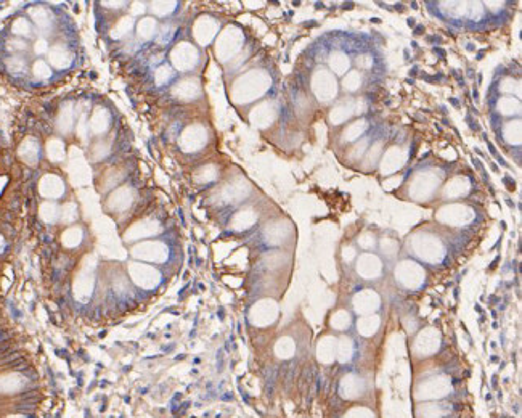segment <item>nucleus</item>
Instances as JSON below:
<instances>
[{"label":"nucleus","mask_w":522,"mask_h":418,"mask_svg":"<svg viewBox=\"0 0 522 418\" xmlns=\"http://www.w3.org/2000/svg\"><path fill=\"white\" fill-rule=\"evenodd\" d=\"M130 205H132V190L129 187L118 188L108 200V208L116 212L126 211Z\"/></svg>","instance_id":"nucleus-1"},{"label":"nucleus","mask_w":522,"mask_h":418,"mask_svg":"<svg viewBox=\"0 0 522 418\" xmlns=\"http://www.w3.org/2000/svg\"><path fill=\"white\" fill-rule=\"evenodd\" d=\"M39 190L45 198H58V197L63 195L65 187H63V182H61L60 177L45 176V177H42V180H40V183H39Z\"/></svg>","instance_id":"nucleus-2"},{"label":"nucleus","mask_w":522,"mask_h":418,"mask_svg":"<svg viewBox=\"0 0 522 418\" xmlns=\"http://www.w3.org/2000/svg\"><path fill=\"white\" fill-rule=\"evenodd\" d=\"M109 122H111V116L108 111L105 108H97L94 111V116L90 119V127L97 135H100V134H105L109 129Z\"/></svg>","instance_id":"nucleus-3"},{"label":"nucleus","mask_w":522,"mask_h":418,"mask_svg":"<svg viewBox=\"0 0 522 418\" xmlns=\"http://www.w3.org/2000/svg\"><path fill=\"white\" fill-rule=\"evenodd\" d=\"M50 61H52L56 68H66L71 63V53L63 45H56L52 52H50Z\"/></svg>","instance_id":"nucleus-4"},{"label":"nucleus","mask_w":522,"mask_h":418,"mask_svg":"<svg viewBox=\"0 0 522 418\" xmlns=\"http://www.w3.org/2000/svg\"><path fill=\"white\" fill-rule=\"evenodd\" d=\"M19 155H21L24 158V161L29 162V164H36L37 162V144L31 138L26 140L21 145V148H19Z\"/></svg>","instance_id":"nucleus-5"},{"label":"nucleus","mask_w":522,"mask_h":418,"mask_svg":"<svg viewBox=\"0 0 522 418\" xmlns=\"http://www.w3.org/2000/svg\"><path fill=\"white\" fill-rule=\"evenodd\" d=\"M47 155H48V158L52 159L53 162H60L61 159L65 158V147H63V144H61L58 138L50 140L48 145H47Z\"/></svg>","instance_id":"nucleus-6"},{"label":"nucleus","mask_w":522,"mask_h":418,"mask_svg":"<svg viewBox=\"0 0 522 418\" xmlns=\"http://www.w3.org/2000/svg\"><path fill=\"white\" fill-rule=\"evenodd\" d=\"M134 27V19H132L130 16H126V18H121L118 24L114 26V29H112V37H124L129 34V31Z\"/></svg>","instance_id":"nucleus-7"},{"label":"nucleus","mask_w":522,"mask_h":418,"mask_svg":"<svg viewBox=\"0 0 522 418\" xmlns=\"http://www.w3.org/2000/svg\"><path fill=\"white\" fill-rule=\"evenodd\" d=\"M80 241H82V229L71 227L63 233V243L66 246H77Z\"/></svg>","instance_id":"nucleus-8"},{"label":"nucleus","mask_w":522,"mask_h":418,"mask_svg":"<svg viewBox=\"0 0 522 418\" xmlns=\"http://www.w3.org/2000/svg\"><path fill=\"white\" fill-rule=\"evenodd\" d=\"M58 216H60V209L53 203H44V205L40 206V217L45 222H55Z\"/></svg>","instance_id":"nucleus-9"},{"label":"nucleus","mask_w":522,"mask_h":418,"mask_svg":"<svg viewBox=\"0 0 522 418\" xmlns=\"http://www.w3.org/2000/svg\"><path fill=\"white\" fill-rule=\"evenodd\" d=\"M155 27H156L155 21L150 19V18H145V19H141V21L138 23L137 33H138V36L141 39H150L153 36V33H155Z\"/></svg>","instance_id":"nucleus-10"},{"label":"nucleus","mask_w":522,"mask_h":418,"mask_svg":"<svg viewBox=\"0 0 522 418\" xmlns=\"http://www.w3.org/2000/svg\"><path fill=\"white\" fill-rule=\"evenodd\" d=\"M71 124H73V108H65L61 111V116L58 118V126L63 132H68L71 129Z\"/></svg>","instance_id":"nucleus-11"},{"label":"nucleus","mask_w":522,"mask_h":418,"mask_svg":"<svg viewBox=\"0 0 522 418\" xmlns=\"http://www.w3.org/2000/svg\"><path fill=\"white\" fill-rule=\"evenodd\" d=\"M31 15H33L34 18V21L40 26V27H47L50 23H52V19H50V15L47 13V10L44 8H36L31 12Z\"/></svg>","instance_id":"nucleus-12"},{"label":"nucleus","mask_w":522,"mask_h":418,"mask_svg":"<svg viewBox=\"0 0 522 418\" xmlns=\"http://www.w3.org/2000/svg\"><path fill=\"white\" fill-rule=\"evenodd\" d=\"M61 217H63V220L66 222H73L77 219V208L74 203H68V205L63 206V209H61Z\"/></svg>","instance_id":"nucleus-13"},{"label":"nucleus","mask_w":522,"mask_h":418,"mask_svg":"<svg viewBox=\"0 0 522 418\" xmlns=\"http://www.w3.org/2000/svg\"><path fill=\"white\" fill-rule=\"evenodd\" d=\"M33 71H34V76L39 77V79H47V77H50V74H52V73H50V68L47 66L45 61H42V60L36 61Z\"/></svg>","instance_id":"nucleus-14"},{"label":"nucleus","mask_w":522,"mask_h":418,"mask_svg":"<svg viewBox=\"0 0 522 418\" xmlns=\"http://www.w3.org/2000/svg\"><path fill=\"white\" fill-rule=\"evenodd\" d=\"M13 33L18 36H29L31 34V26L26 19H18L13 24Z\"/></svg>","instance_id":"nucleus-15"},{"label":"nucleus","mask_w":522,"mask_h":418,"mask_svg":"<svg viewBox=\"0 0 522 418\" xmlns=\"http://www.w3.org/2000/svg\"><path fill=\"white\" fill-rule=\"evenodd\" d=\"M103 147H105V144H98V145H95V147H94V151H95V153H98V159H103V158L108 155V153H109V151H103V150H101Z\"/></svg>","instance_id":"nucleus-16"},{"label":"nucleus","mask_w":522,"mask_h":418,"mask_svg":"<svg viewBox=\"0 0 522 418\" xmlns=\"http://www.w3.org/2000/svg\"><path fill=\"white\" fill-rule=\"evenodd\" d=\"M36 52H37V53H44V52H47V42H45V40H42V39L37 40V44H36Z\"/></svg>","instance_id":"nucleus-17"}]
</instances>
